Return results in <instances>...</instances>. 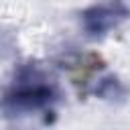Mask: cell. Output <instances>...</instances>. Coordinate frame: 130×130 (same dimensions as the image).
<instances>
[{
	"mask_svg": "<svg viewBox=\"0 0 130 130\" xmlns=\"http://www.w3.org/2000/svg\"><path fill=\"white\" fill-rule=\"evenodd\" d=\"M55 100V87L45 83L37 65L26 63L14 75V85L2 95L0 110L6 116H20L24 112L41 110Z\"/></svg>",
	"mask_w": 130,
	"mask_h": 130,
	"instance_id": "cell-1",
	"label": "cell"
},
{
	"mask_svg": "<svg viewBox=\"0 0 130 130\" xmlns=\"http://www.w3.org/2000/svg\"><path fill=\"white\" fill-rule=\"evenodd\" d=\"M130 10L122 0H110L102 4H93L81 12V22L87 35L100 37L106 35L110 28L118 26L124 18H128Z\"/></svg>",
	"mask_w": 130,
	"mask_h": 130,
	"instance_id": "cell-2",
	"label": "cell"
},
{
	"mask_svg": "<svg viewBox=\"0 0 130 130\" xmlns=\"http://www.w3.org/2000/svg\"><path fill=\"white\" fill-rule=\"evenodd\" d=\"M95 93H100L106 100H116V98H124L126 95V87L116 77H106V79H102V83L95 89Z\"/></svg>",
	"mask_w": 130,
	"mask_h": 130,
	"instance_id": "cell-3",
	"label": "cell"
},
{
	"mask_svg": "<svg viewBox=\"0 0 130 130\" xmlns=\"http://www.w3.org/2000/svg\"><path fill=\"white\" fill-rule=\"evenodd\" d=\"M10 47H12V41H10V39H6V35H4V32H0V57L8 55V53H10Z\"/></svg>",
	"mask_w": 130,
	"mask_h": 130,
	"instance_id": "cell-4",
	"label": "cell"
}]
</instances>
